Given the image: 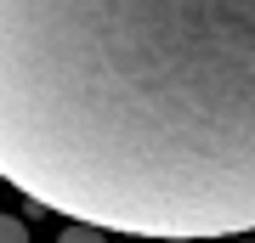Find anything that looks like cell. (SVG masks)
I'll use <instances>...</instances> for the list:
<instances>
[{
    "label": "cell",
    "mask_w": 255,
    "mask_h": 243,
    "mask_svg": "<svg viewBox=\"0 0 255 243\" xmlns=\"http://www.w3.org/2000/svg\"><path fill=\"white\" fill-rule=\"evenodd\" d=\"M57 243H108V232H102V226H85V221H68L63 232H57Z\"/></svg>",
    "instance_id": "7a4b0ae2"
},
{
    "label": "cell",
    "mask_w": 255,
    "mask_h": 243,
    "mask_svg": "<svg viewBox=\"0 0 255 243\" xmlns=\"http://www.w3.org/2000/svg\"><path fill=\"white\" fill-rule=\"evenodd\" d=\"M0 243H28V226L17 215H0Z\"/></svg>",
    "instance_id": "3957f363"
},
{
    "label": "cell",
    "mask_w": 255,
    "mask_h": 243,
    "mask_svg": "<svg viewBox=\"0 0 255 243\" xmlns=\"http://www.w3.org/2000/svg\"><path fill=\"white\" fill-rule=\"evenodd\" d=\"M227 243H255V232H238V238H227Z\"/></svg>",
    "instance_id": "277c9868"
},
{
    "label": "cell",
    "mask_w": 255,
    "mask_h": 243,
    "mask_svg": "<svg viewBox=\"0 0 255 243\" xmlns=\"http://www.w3.org/2000/svg\"><path fill=\"white\" fill-rule=\"evenodd\" d=\"M0 181L125 238L255 232V0H0Z\"/></svg>",
    "instance_id": "6da1fadb"
}]
</instances>
